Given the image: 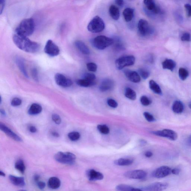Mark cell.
I'll return each mask as SVG.
<instances>
[{
  "label": "cell",
  "mask_w": 191,
  "mask_h": 191,
  "mask_svg": "<svg viewBox=\"0 0 191 191\" xmlns=\"http://www.w3.org/2000/svg\"><path fill=\"white\" fill-rule=\"evenodd\" d=\"M184 7L186 9L187 16L188 17L191 16V5L189 4H185Z\"/></svg>",
  "instance_id": "cell-48"
},
{
  "label": "cell",
  "mask_w": 191,
  "mask_h": 191,
  "mask_svg": "<svg viewBox=\"0 0 191 191\" xmlns=\"http://www.w3.org/2000/svg\"><path fill=\"white\" fill-rule=\"evenodd\" d=\"M9 179L11 183L15 186L23 187L25 186V180L23 177L10 175L9 176Z\"/></svg>",
  "instance_id": "cell-19"
},
{
  "label": "cell",
  "mask_w": 191,
  "mask_h": 191,
  "mask_svg": "<svg viewBox=\"0 0 191 191\" xmlns=\"http://www.w3.org/2000/svg\"><path fill=\"white\" fill-rule=\"evenodd\" d=\"M116 189L118 191H136L137 189L129 185L124 184L118 185Z\"/></svg>",
  "instance_id": "cell-33"
},
{
  "label": "cell",
  "mask_w": 191,
  "mask_h": 191,
  "mask_svg": "<svg viewBox=\"0 0 191 191\" xmlns=\"http://www.w3.org/2000/svg\"><path fill=\"white\" fill-rule=\"evenodd\" d=\"M44 52L49 56L55 57L59 54L60 49L58 46L52 40H49L47 41L45 46Z\"/></svg>",
  "instance_id": "cell-8"
},
{
  "label": "cell",
  "mask_w": 191,
  "mask_h": 191,
  "mask_svg": "<svg viewBox=\"0 0 191 191\" xmlns=\"http://www.w3.org/2000/svg\"><path fill=\"white\" fill-rule=\"evenodd\" d=\"M134 15V9L128 7L123 10V15L124 19L127 22H129L132 20Z\"/></svg>",
  "instance_id": "cell-25"
},
{
  "label": "cell",
  "mask_w": 191,
  "mask_h": 191,
  "mask_svg": "<svg viewBox=\"0 0 191 191\" xmlns=\"http://www.w3.org/2000/svg\"><path fill=\"white\" fill-rule=\"evenodd\" d=\"M138 30L139 33L142 36H146L153 33V30L147 21L140 19L138 23Z\"/></svg>",
  "instance_id": "cell-7"
},
{
  "label": "cell",
  "mask_w": 191,
  "mask_h": 191,
  "mask_svg": "<svg viewBox=\"0 0 191 191\" xmlns=\"http://www.w3.org/2000/svg\"><path fill=\"white\" fill-rule=\"evenodd\" d=\"M55 80L57 84L62 87H69L73 84L72 81L71 79L60 73H57L55 75Z\"/></svg>",
  "instance_id": "cell-10"
},
{
  "label": "cell",
  "mask_w": 191,
  "mask_h": 191,
  "mask_svg": "<svg viewBox=\"0 0 191 191\" xmlns=\"http://www.w3.org/2000/svg\"><path fill=\"white\" fill-rule=\"evenodd\" d=\"M125 95L127 98L131 100H135L136 98V93L130 88L127 87L125 89Z\"/></svg>",
  "instance_id": "cell-32"
},
{
  "label": "cell",
  "mask_w": 191,
  "mask_h": 191,
  "mask_svg": "<svg viewBox=\"0 0 191 191\" xmlns=\"http://www.w3.org/2000/svg\"><path fill=\"white\" fill-rule=\"evenodd\" d=\"M143 2L146 8L149 11H152L155 14H159L161 13L160 8L153 0H145Z\"/></svg>",
  "instance_id": "cell-17"
},
{
  "label": "cell",
  "mask_w": 191,
  "mask_h": 191,
  "mask_svg": "<svg viewBox=\"0 0 191 191\" xmlns=\"http://www.w3.org/2000/svg\"><path fill=\"white\" fill-rule=\"evenodd\" d=\"M140 101L141 104L144 106H149L152 103L151 100L145 96H142L140 98Z\"/></svg>",
  "instance_id": "cell-38"
},
{
  "label": "cell",
  "mask_w": 191,
  "mask_h": 191,
  "mask_svg": "<svg viewBox=\"0 0 191 191\" xmlns=\"http://www.w3.org/2000/svg\"><path fill=\"white\" fill-rule=\"evenodd\" d=\"M168 186L167 183L156 182L145 187L144 190L146 191H162L166 189Z\"/></svg>",
  "instance_id": "cell-13"
},
{
  "label": "cell",
  "mask_w": 191,
  "mask_h": 191,
  "mask_svg": "<svg viewBox=\"0 0 191 191\" xmlns=\"http://www.w3.org/2000/svg\"><path fill=\"white\" fill-rule=\"evenodd\" d=\"M15 168L21 173L23 174L25 170V166L24 162L22 159H18L16 161L15 165Z\"/></svg>",
  "instance_id": "cell-31"
},
{
  "label": "cell",
  "mask_w": 191,
  "mask_h": 191,
  "mask_svg": "<svg viewBox=\"0 0 191 191\" xmlns=\"http://www.w3.org/2000/svg\"><path fill=\"white\" fill-rule=\"evenodd\" d=\"M90 81H95L96 77L95 74L91 73H86L84 76V78Z\"/></svg>",
  "instance_id": "cell-40"
},
{
  "label": "cell",
  "mask_w": 191,
  "mask_h": 191,
  "mask_svg": "<svg viewBox=\"0 0 191 191\" xmlns=\"http://www.w3.org/2000/svg\"><path fill=\"white\" fill-rule=\"evenodd\" d=\"M188 141L189 143L191 144V135L190 136L189 138H188Z\"/></svg>",
  "instance_id": "cell-60"
},
{
  "label": "cell",
  "mask_w": 191,
  "mask_h": 191,
  "mask_svg": "<svg viewBox=\"0 0 191 191\" xmlns=\"http://www.w3.org/2000/svg\"><path fill=\"white\" fill-rule=\"evenodd\" d=\"M114 86V83L113 80L110 79H105L101 82L99 86V89L101 92H106L111 90Z\"/></svg>",
  "instance_id": "cell-18"
},
{
  "label": "cell",
  "mask_w": 191,
  "mask_h": 191,
  "mask_svg": "<svg viewBox=\"0 0 191 191\" xmlns=\"http://www.w3.org/2000/svg\"><path fill=\"white\" fill-rule=\"evenodd\" d=\"M109 13L112 19L114 20H118L120 16V12L118 8L115 5H112L109 8Z\"/></svg>",
  "instance_id": "cell-23"
},
{
  "label": "cell",
  "mask_w": 191,
  "mask_h": 191,
  "mask_svg": "<svg viewBox=\"0 0 191 191\" xmlns=\"http://www.w3.org/2000/svg\"><path fill=\"white\" fill-rule=\"evenodd\" d=\"M138 74L144 80H146L150 76V73L147 70L144 69H139L138 70Z\"/></svg>",
  "instance_id": "cell-37"
},
{
  "label": "cell",
  "mask_w": 191,
  "mask_h": 191,
  "mask_svg": "<svg viewBox=\"0 0 191 191\" xmlns=\"http://www.w3.org/2000/svg\"><path fill=\"white\" fill-rule=\"evenodd\" d=\"M40 179V177L38 175H35L34 176V181L36 183H37L38 181H39Z\"/></svg>",
  "instance_id": "cell-55"
},
{
  "label": "cell",
  "mask_w": 191,
  "mask_h": 191,
  "mask_svg": "<svg viewBox=\"0 0 191 191\" xmlns=\"http://www.w3.org/2000/svg\"><path fill=\"white\" fill-rule=\"evenodd\" d=\"M36 183L37 187H38L39 189L41 190H43L44 189L45 187L46 184L44 182L39 181L37 182Z\"/></svg>",
  "instance_id": "cell-49"
},
{
  "label": "cell",
  "mask_w": 191,
  "mask_h": 191,
  "mask_svg": "<svg viewBox=\"0 0 191 191\" xmlns=\"http://www.w3.org/2000/svg\"><path fill=\"white\" fill-rule=\"evenodd\" d=\"M61 185L60 180L56 177H52L48 181V186L50 189L55 190L58 189Z\"/></svg>",
  "instance_id": "cell-22"
},
{
  "label": "cell",
  "mask_w": 191,
  "mask_h": 191,
  "mask_svg": "<svg viewBox=\"0 0 191 191\" xmlns=\"http://www.w3.org/2000/svg\"><path fill=\"white\" fill-rule=\"evenodd\" d=\"M184 107L183 103L180 101H175L173 103L172 110L174 113L180 114L183 113Z\"/></svg>",
  "instance_id": "cell-27"
},
{
  "label": "cell",
  "mask_w": 191,
  "mask_h": 191,
  "mask_svg": "<svg viewBox=\"0 0 191 191\" xmlns=\"http://www.w3.org/2000/svg\"><path fill=\"white\" fill-rule=\"evenodd\" d=\"M76 83L78 86L85 87L93 86L96 84L95 81H90L87 80L84 78L78 80Z\"/></svg>",
  "instance_id": "cell-30"
},
{
  "label": "cell",
  "mask_w": 191,
  "mask_h": 191,
  "mask_svg": "<svg viewBox=\"0 0 191 191\" xmlns=\"http://www.w3.org/2000/svg\"><path fill=\"white\" fill-rule=\"evenodd\" d=\"M0 112H1V115H6V113L5 111L4 110H2V109H1V110H0Z\"/></svg>",
  "instance_id": "cell-58"
},
{
  "label": "cell",
  "mask_w": 191,
  "mask_h": 191,
  "mask_svg": "<svg viewBox=\"0 0 191 191\" xmlns=\"http://www.w3.org/2000/svg\"><path fill=\"white\" fill-rule=\"evenodd\" d=\"M29 130L31 133H35L37 132V128L35 127L31 126L29 127Z\"/></svg>",
  "instance_id": "cell-53"
},
{
  "label": "cell",
  "mask_w": 191,
  "mask_h": 191,
  "mask_svg": "<svg viewBox=\"0 0 191 191\" xmlns=\"http://www.w3.org/2000/svg\"><path fill=\"white\" fill-rule=\"evenodd\" d=\"M87 67L89 71L93 72L96 71L98 68L96 64L93 62H90L87 64Z\"/></svg>",
  "instance_id": "cell-39"
},
{
  "label": "cell",
  "mask_w": 191,
  "mask_h": 191,
  "mask_svg": "<svg viewBox=\"0 0 191 191\" xmlns=\"http://www.w3.org/2000/svg\"><path fill=\"white\" fill-rule=\"evenodd\" d=\"M143 115H144L145 119L148 122H152L155 121V118L153 116V115L150 114V113H148V112H144V113H143Z\"/></svg>",
  "instance_id": "cell-41"
},
{
  "label": "cell",
  "mask_w": 191,
  "mask_h": 191,
  "mask_svg": "<svg viewBox=\"0 0 191 191\" xmlns=\"http://www.w3.org/2000/svg\"><path fill=\"white\" fill-rule=\"evenodd\" d=\"M68 137L71 141H76L80 138V134L78 132L74 131L68 134Z\"/></svg>",
  "instance_id": "cell-36"
},
{
  "label": "cell",
  "mask_w": 191,
  "mask_h": 191,
  "mask_svg": "<svg viewBox=\"0 0 191 191\" xmlns=\"http://www.w3.org/2000/svg\"><path fill=\"white\" fill-rule=\"evenodd\" d=\"M0 129H1V131L4 133L6 135H7L8 136L14 140L15 141L19 142H21L22 141L21 138L19 135L15 133L14 132H13L8 127L6 126L4 124L1 123V122L0 124Z\"/></svg>",
  "instance_id": "cell-14"
},
{
  "label": "cell",
  "mask_w": 191,
  "mask_h": 191,
  "mask_svg": "<svg viewBox=\"0 0 191 191\" xmlns=\"http://www.w3.org/2000/svg\"><path fill=\"white\" fill-rule=\"evenodd\" d=\"M97 128L98 131H99L101 133L104 134H107L110 133V129L107 125H98Z\"/></svg>",
  "instance_id": "cell-35"
},
{
  "label": "cell",
  "mask_w": 191,
  "mask_h": 191,
  "mask_svg": "<svg viewBox=\"0 0 191 191\" xmlns=\"http://www.w3.org/2000/svg\"><path fill=\"white\" fill-rule=\"evenodd\" d=\"M13 43L20 50L30 53H34L38 51L39 44L31 41L27 37L15 34L13 37Z\"/></svg>",
  "instance_id": "cell-1"
},
{
  "label": "cell",
  "mask_w": 191,
  "mask_h": 191,
  "mask_svg": "<svg viewBox=\"0 0 191 191\" xmlns=\"http://www.w3.org/2000/svg\"><path fill=\"white\" fill-rule=\"evenodd\" d=\"M124 73L127 78L133 83H138L141 81L140 76L137 72L126 70L124 71Z\"/></svg>",
  "instance_id": "cell-16"
},
{
  "label": "cell",
  "mask_w": 191,
  "mask_h": 191,
  "mask_svg": "<svg viewBox=\"0 0 191 191\" xmlns=\"http://www.w3.org/2000/svg\"><path fill=\"white\" fill-rule=\"evenodd\" d=\"M149 86L150 89L155 93L160 95H162L161 87L154 81L150 80L149 82Z\"/></svg>",
  "instance_id": "cell-29"
},
{
  "label": "cell",
  "mask_w": 191,
  "mask_h": 191,
  "mask_svg": "<svg viewBox=\"0 0 191 191\" xmlns=\"http://www.w3.org/2000/svg\"><path fill=\"white\" fill-rule=\"evenodd\" d=\"M16 62L21 72L25 76V77L28 78L27 72V71L24 60L20 57H16Z\"/></svg>",
  "instance_id": "cell-21"
},
{
  "label": "cell",
  "mask_w": 191,
  "mask_h": 191,
  "mask_svg": "<svg viewBox=\"0 0 191 191\" xmlns=\"http://www.w3.org/2000/svg\"><path fill=\"white\" fill-rule=\"evenodd\" d=\"M145 156L147 158H150L153 156V154L151 151H147L144 154Z\"/></svg>",
  "instance_id": "cell-54"
},
{
  "label": "cell",
  "mask_w": 191,
  "mask_h": 191,
  "mask_svg": "<svg viewBox=\"0 0 191 191\" xmlns=\"http://www.w3.org/2000/svg\"><path fill=\"white\" fill-rule=\"evenodd\" d=\"M124 175L128 178L141 180L145 178L147 173L142 170H134L126 172Z\"/></svg>",
  "instance_id": "cell-12"
},
{
  "label": "cell",
  "mask_w": 191,
  "mask_h": 191,
  "mask_svg": "<svg viewBox=\"0 0 191 191\" xmlns=\"http://www.w3.org/2000/svg\"><path fill=\"white\" fill-rule=\"evenodd\" d=\"M54 158L60 163L73 165L75 162L76 157L74 154L71 152H59L55 155Z\"/></svg>",
  "instance_id": "cell-4"
},
{
  "label": "cell",
  "mask_w": 191,
  "mask_h": 191,
  "mask_svg": "<svg viewBox=\"0 0 191 191\" xmlns=\"http://www.w3.org/2000/svg\"><path fill=\"white\" fill-rule=\"evenodd\" d=\"M136 191H142L141 189H138V188H137Z\"/></svg>",
  "instance_id": "cell-62"
},
{
  "label": "cell",
  "mask_w": 191,
  "mask_h": 191,
  "mask_svg": "<svg viewBox=\"0 0 191 191\" xmlns=\"http://www.w3.org/2000/svg\"><path fill=\"white\" fill-rule=\"evenodd\" d=\"M152 133L158 136L166 137L172 141H175L178 138V134L172 130L165 129L162 130L154 131Z\"/></svg>",
  "instance_id": "cell-9"
},
{
  "label": "cell",
  "mask_w": 191,
  "mask_h": 191,
  "mask_svg": "<svg viewBox=\"0 0 191 191\" xmlns=\"http://www.w3.org/2000/svg\"><path fill=\"white\" fill-rule=\"evenodd\" d=\"M188 105H189V108H190L191 110V101H190V102L189 103V104H188Z\"/></svg>",
  "instance_id": "cell-61"
},
{
  "label": "cell",
  "mask_w": 191,
  "mask_h": 191,
  "mask_svg": "<svg viewBox=\"0 0 191 191\" xmlns=\"http://www.w3.org/2000/svg\"><path fill=\"white\" fill-rule=\"evenodd\" d=\"M105 28L104 21L99 16H96L89 22L87 26L88 30L93 33L101 32Z\"/></svg>",
  "instance_id": "cell-5"
},
{
  "label": "cell",
  "mask_w": 191,
  "mask_h": 191,
  "mask_svg": "<svg viewBox=\"0 0 191 191\" xmlns=\"http://www.w3.org/2000/svg\"><path fill=\"white\" fill-rule=\"evenodd\" d=\"M171 173V169L169 167L163 166L155 170L152 173V175L157 178H161L169 175Z\"/></svg>",
  "instance_id": "cell-11"
},
{
  "label": "cell",
  "mask_w": 191,
  "mask_h": 191,
  "mask_svg": "<svg viewBox=\"0 0 191 191\" xmlns=\"http://www.w3.org/2000/svg\"><path fill=\"white\" fill-rule=\"evenodd\" d=\"M86 175L88 179L91 181L101 180L104 178V175L102 173L94 169L88 170L86 172Z\"/></svg>",
  "instance_id": "cell-15"
},
{
  "label": "cell",
  "mask_w": 191,
  "mask_h": 191,
  "mask_svg": "<svg viewBox=\"0 0 191 191\" xmlns=\"http://www.w3.org/2000/svg\"><path fill=\"white\" fill-rule=\"evenodd\" d=\"M76 47L83 54L89 55L90 53L89 47L83 41L81 40H77L75 42Z\"/></svg>",
  "instance_id": "cell-20"
},
{
  "label": "cell",
  "mask_w": 191,
  "mask_h": 191,
  "mask_svg": "<svg viewBox=\"0 0 191 191\" xmlns=\"http://www.w3.org/2000/svg\"><path fill=\"white\" fill-rule=\"evenodd\" d=\"M19 191H25V190H19Z\"/></svg>",
  "instance_id": "cell-63"
},
{
  "label": "cell",
  "mask_w": 191,
  "mask_h": 191,
  "mask_svg": "<svg viewBox=\"0 0 191 191\" xmlns=\"http://www.w3.org/2000/svg\"><path fill=\"white\" fill-rule=\"evenodd\" d=\"M135 59V58L132 55L121 57L118 58L115 62L116 68L118 70H121L125 67L133 65Z\"/></svg>",
  "instance_id": "cell-6"
},
{
  "label": "cell",
  "mask_w": 191,
  "mask_h": 191,
  "mask_svg": "<svg viewBox=\"0 0 191 191\" xmlns=\"http://www.w3.org/2000/svg\"><path fill=\"white\" fill-rule=\"evenodd\" d=\"M52 135L54 137H59V134L58 133L56 132H52Z\"/></svg>",
  "instance_id": "cell-56"
},
{
  "label": "cell",
  "mask_w": 191,
  "mask_h": 191,
  "mask_svg": "<svg viewBox=\"0 0 191 191\" xmlns=\"http://www.w3.org/2000/svg\"><path fill=\"white\" fill-rule=\"evenodd\" d=\"M107 104L110 107L113 108H116L118 106L117 102L115 100L112 98H109L107 99Z\"/></svg>",
  "instance_id": "cell-42"
},
{
  "label": "cell",
  "mask_w": 191,
  "mask_h": 191,
  "mask_svg": "<svg viewBox=\"0 0 191 191\" xmlns=\"http://www.w3.org/2000/svg\"><path fill=\"white\" fill-rule=\"evenodd\" d=\"M31 75L34 80L38 82V73L36 68H33L31 71Z\"/></svg>",
  "instance_id": "cell-46"
},
{
  "label": "cell",
  "mask_w": 191,
  "mask_h": 191,
  "mask_svg": "<svg viewBox=\"0 0 191 191\" xmlns=\"http://www.w3.org/2000/svg\"><path fill=\"white\" fill-rule=\"evenodd\" d=\"M115 48L119 50H124L125 48L124 46L122 44L121 41H119V40H116V41L115 43Z\"/></svg>",
  "instance_id": "cell-44"
},
{
  "label": "cell",
  "mask_w": 191,
  "mask_h": 191,
  "mask_svg": "<svg viewBox=\"0 0 191 191\" xmlns=\"http://www.w3.org/2000/svg\"><path fill=\"white\" fill-rule=\"evenodd\" d=\"M179 76L182 80H186L189 76V71L186 69L180 68L178 71Z\"/></svg>",
  "instance_id": "cell-34"
},
{
  "label": "cell",
  "mask_w": 191,
  "mask_h": 191,
  "mask_svg": "<svg viewBox=\"0 0 191 191\" xmlns=\"http://www.w3.org/2000/svg\"><path fill=\"white\" fill-rule=\"evenodd\" d=\"M42 110L41 106L38 104H31L28 110V114L30 115H36L39 114Z\"/></svg>",
  "instance_id": "cell-28"
},
{
  "label": "cell",
  "mask_w": 191,
  "mask_h": 191,
  "mask_svg": "<svg viewBox=\"0 0 191 191\" xmlns=\"http://www.w3.org/2000/svg\"><path fill=\"white\" fill-rule=\"evenodd\" d=\"M35 27V22L33 19L31 18L25 19L20 22L16 28V34L27 37L33 33Z\"/></svg>",
  "instance_id": "cell-2"
},
{
  "label": "cell",
  "mask_w": 191,
  "mask_h": 191,
  "mask_svg": "<svg viewBox=\"0 0 191 191\" xmlns=\"http://www.w3.org/2000/svg\"><path fill=\"white\" fill-rule=\"evenodd\" d=\"M176 63L171 59H166L162 63V66L164 69H167L172 71L176 67Z\"/></svg>",
  "instance_id": "cell-24"
},
{
  "label": "cell",
  "mask_w": 191,
  "mask_h": 191,
  "mask_svg": "<svg viewBox=\"0 0 191 191\" xmlns=\"http://www.w3.org/2000/svg\"><path fill=\"white\" fill-rule=\"evenodd\" d=\"M0 175L1 176H2V177H5V174L4 172L1 171V172H0Z\"/></svg>",
  "instance_id": "cell-59"
},
{
  "label": "cell",
  "mask_w": 191,
  "mask_h": 191,
  "mask_svg": "<svg viewBox=\"0 0 191 191\" xmlns=\"http://www.w3.org/2000/svg\"><path fill=\"white\" fill-rule=\"evenodd\" d=\"M115 2L118 5L120 6V7H122L124 4V1L122 0H116L115 1Z\"/></svg>",
  "instance_id": "cell-52"
},
{
  "label": "cell",
  "mask_w": 191,
  "mask_h": 191,
  "mask_svg": "<svg viewBox=\"0 0 191 191\" xmlns=\"http://www.w3.org/2000/svg\"><path fill=\"white\" fill-rule=\"evenodd\" d=\"M140 144L142 146L145 145L146 144V141H145V140H140Z\"/></svg>",
  "instance_id": "cell-57"
},
{
  "label": "cell",
  "mask_w": 191,
  "mask_h": 191,
  "mask_svg": "<svg viewBox=\"0 0 191 191\" xmlns=\"http://www.w3.org/2000/svg\"><path fill=\"white\" fill-rule=\"evenodd\" d=\"M182 41H191V36L188 33H185L181 37Z\"/></svg>",
  "instance_id": "cell-47"
},
{
  "label": "cell",
  "mask_w": 191,
  "mask_h": 191,
  "mask_svg": "<svg viewBox=\"0 0 191 191\" xmlns=\"http://www.w3.org/2000/svg\"><path fill=\"white\" fill-rule=\"evenodd\" d=\"M133 160L130 158H119L114 161L115 165L120 166H127L131 165L133 163Z\"/></svg>",
  "instance_id": "cell-26"
},
{
  "label": "cell",
  "mask_w": 191,
  "mask_h": 191,
  "mask_svg": "<svg viewBox=\"0 0 191 191\" xmlns=\"http://www.w3.org/2000/svg\"><path fill=\"white\" fill-rule=\"evenodd\" d=\"M114 40L104 36H99L92 39L91 43L96 48L103 50L114 43Z\"/></svg>",
  "instance_id": "cell-3"
},
{
  "label": "cell",
  "mask_w": 191,
  "mask_h": 191,
  "mask_svg": "<svg viewBox=\"0 0 191 191\" xmlns=\"http://www.w3.org/2000/svg\"><path fill=\"white\" fill-rule=\"evenodd\" d=\"M180 172V170L178 168H174V169L171 170V173L176 175H178Z\"/></svg>",
  "instance_id": "cell-51"
},
{
  "label": "cell",
  "mask_w": 191,
  "mask_h": 191,
  "mask_svg": "<svg viewBox=\"0 0 191 191\" xmlns=\"http://www.w3.org/2000/svg\"><path fill=\"white\" fill-rule=\"evenodd\" d=\"M5 1L4 0H0V14L2 13L5 7Z\"/></svg>",
  "instance_id": "cell-50"
},
{
  "label": "cell",
  "mask_w": 191,
  "mask_h": 191,
  "mask_svg": "<svg viewBox=\"0 0 191 191\" xmlns=\"http://www.w3.org/2000/svg\"><path fill=\"white\" fill-rule=\"evenodd\" d=\"M52 120L57 124H60L61 122V119L59 115L56 114H53L52 116Z\"/></svg>",
  "instance_id": "cell-45"
},
{
  "label": "cell",
  "mask_w": 191,
  "mask_h": 191,
  "mask_svg": "<svg viewBox=\"0 0 191 191\" xmlns=\"http://www.w3.org/2000/svg\"><path fill=\"white\" fill-rule=\"evenodd\" d=\"M21 104V100L17 98H13L11 102V105L13 107H17L20 105Z\"/></svg>",
  "instance_id": "cell-43"
}]
</instances>
